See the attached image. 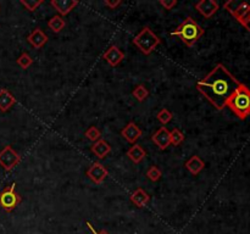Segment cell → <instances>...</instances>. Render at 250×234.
Here are the masks:
<instances>
[{
    "label": "cell",
    "instance_id": "cell-1",
    "mask_svg": "<svg viewBox=\"0 0 250 234\" xmlns=\"http://www.w3.org/2000/svg\"><path fill=\"white\" fill-rule=\"evenodd\" d=\"M240 82L222 65L218 64L203 80L197 83L198 92L217 110L226 107L231 95L239 87Z\"/></svg>",
    "mask_w": 250,
    "mask_h": 234
},
{
    "label": "cell",
    "instance_id": "cell-2",
    "mask_svg": "<svg viewBox=\"0 0 250 234\" xmlns=\"http://www.w3.org/2000/svg\"><path fill=\"white\" fill-rule=\"evenodd\" d=\"M226 106L233 111V114L239 118L245 120L250 115V89L245 84L240 83L235 92L231 95Z\"/></svg>",
    "mask_w": 250,
    "mask_h": 234
},
{
    "label": "cell",
    "instance_id": "cell-3",
    "mask_svg": "<svg viewBox=\"0 0 250 234\" xmlns=\"http://www.w3.org/2000/svg\"><path fill=\"white\" fill-rule=\"evenodd\" d=\"M171 35H176L185 45L193 47L204 35V30L192 17H187L173 32H171Z\"/></svg>",
    "mask_w": 250,
    "mask_h": 234
},
{
    "label": "cell",
    "instance_id": "cell-4",
    "mask_svg": "<svg viewBox=\"0 0 250 234\" xmlns=\"http://www.w3.org/2000/svg\"><path fill=\"white\" fill-rule=\"evenodd\" d=\"M160 43V38H159L153 31L150 30L148 26L143 27L142 31H140V32L135 35L134 39H133V44H134L144 55L151 54Z\"/></svg>",
    "mask_w": 250,
    "mask_h": 234
},
{
    "label": "cell",
    "instance_id": "cell-5",
    "mask_svg": "<svg viewBox=\"0 0 250 234\" xmlns=\"http://www.w3.org/2000/svg\"><path fill=\"white\" fill-rule=\"evenodd\" d=\"M21 201L22 199H21V195L16 192L15 183L5 187L0 192V206L6 212L14 211V209H16L21 204Z\"/></svg>",
    "mask_w": 250,
    "mask_h": 234
},
{
    "label": "cell",
    "instance_id": "cell-6",
    "mask_svg": "<svg viewBox=\"0 0 250 234\" xmlns=\"http://www.w3.org/2000/svg\"><path fill=\"white\" fill-rule=\"evenodd\" d=\"M223 8H225L239 23H242L243 21L250 15V4L247 3V1L230 0V1L225 3Z\"/></svg>",
    "mask_w": 250,
    "mask_h": 234
},
{
    "label": "cell",
    "instance_id": "cell-7",
    "mask_svg": "<svg viewBox=\"0 0 250 234\" xmlns=\"http://www.w3.org/2000/svg\"><path fill=\"white\" fill-rule=\"evenodd\" d=\"M21 161V156L10 147L4 148L0 151V166L3 167L5 171H11L15 166H17Z\"/></svg>",
    "mask_w": 250,
    "mask_h": 234
},
{
    "label": "cell",
    "instance_id": "cell-8",
    "mask_svg": "<svg viewBox=\"0 0 250 234\" xmlns=\"http://www.w3.org/2000/svg\"><path fill=\"white\" fill-rule=\"evenodd\" d=\"M108 174L109 172L106 169V167L99 161L94 162L87 171V176L95 184H101L105 181V178L108 177Z\"/></svg>",
    "mask_w": 250,
    "mask_h": 234
},
{
    "label": "cell",
    "instance_id": "cell-9",
    "mask_svg": "<svg viewBox=\"0 0 250 234\" xmlns=\"http://www.w3.org/2000/svg\"><path fill=\"white\" fill-rule=\"evenodd\" d=\"M195 9L199 11L200 15H203L205 18H210L217 13L218 4L215 0H200L199 3L195 4Z\"/></svg>",
    "mask_w": 250,
    "mask_h": 234
},
{
    "label": "cell",
    "instance_id": "cell-10",
    "mask_svg": "<svg viewBox=\"0 0 250 234\" xmlns=\"http://www.w3.org/2000/svg\"><path fill=\"white\" fill-rule=\"evenodd\" d=\"M170 137V131L166 127H160L153 135H151V140L154 142V144L158 145L159 149L165 150L171 145Z\"/></svg>",
    "mask_w": 250,
    "mask_h": 234
},
{
    "label": "cell",
    "instance_id": "cell-11",
    "mask_svg": "<svg viewBox=\"0 0 250 234\" xmlns=\"http://www.w3.org/2000/svg\"><path fill=\"white\" fill-rule=\"evenodd\" d=\"M103 57L109 65L115 67V66L120 65V64L122 63V60L125 59V54L121 51L120 48L116 47V45H113V47H110L105 52H104Z\"/></svg>",
    "mask_w": 250,
    "mask_h": 234
},
{
    "label": "cell",
    "instance_id": "cell-12",
    "mask_svg": "<svg viewBox=\"0 0 250 234\" xmlns=\"http://www.w3.org/2000/svg\"><path fill=\"white\" fill-rule=\"evenodd\" d=\"M121 135H122L128 143L135 144V142H137L140 138V135H142V131H140V128L138 127L134 122H130L125 126V128H123L122 131H121Z\"/></svg>",
    "mask_w": 250,
    "mask_h": 234
},
{
    "label": "cell",
    "instance_id": "cell-13",
    "mask_svg": "<svg viewBox=\"0 0 250 234\" xmlns=\"http://www.w3.org/2000/svg\"><path fill=\"white\" fill-rule=\"evenodd\" d=\"M77 5V0H51V6L60 14V16L70 14Z\"/></svg>",
    "mask_w": 250,
    "mask_h": 234
},
{
    "label": "cell",
    "instance_id": "cell-14",
    "mask_svg": "<svg viewBox=\"0 0 250 234\" xmlns=\"http://www.w3.org/2000/svg\"><path fill=\"white\" fill-rule=\"evenodd\" d=\"M27 40L33 48H35V49H40V48H43L45 44H47L48 35L45 34L40 28H35V30H33L32 33L28 35Z\"/></svg>",
    "mask_w": 250,
    "mask_h": 234
},
{
    "label": "cell",
    "instance_id": "cell-15",
    "mask_svg": "<svg viewBox=\"0 0 250 234\" xmlns=\"http://www.w3.org/2000/svg\"><path fill=\"white\" fill-rule=\"evenodd\" d=\"M90 151H92L98 159H104V157L111 151V147L106 140L99 139L90 147Z\"/></svg>",
    "mask_w": 250,
    "mask_h": 234
},
{
    "label": "cell",
    "instance_id": "cell-16",
    "mask_svg": "<svg viewBox=\"0 0 250 234\" xmlns=\"http://www.w3.org/2000/svg\"><path fill=\"white\" fill-rule=\"evenodd\" d=\"M184 166L185 168L193 174V176H197V174H199L200 172L204 169V167H205V162L200 159L198 155H194V156H192L187 162H185Z\"/></svg>",
    "mask_w": 250,
    "mask_h": 234
},
{
    "label": "cell",
    "instance_id": "cell-17",
    "mask_svg": "<svg viewBox=\"0 0 250 234\" xmlns=\"http://www.w3.org/2000/svg\"><path fill=\"white\" fill-rule=\"evenodd\" d=\"M130 199L137 207H144L147 206L148 202L150 201V195L148 194L144 189L138 188V189H135L134 193L131 195Z\"/></svg>",
    "mask_w": 250,
    "mask_h": 234
},
{
    "label": "cell",
    "instance_id": "cell-18",
    "mask_svg": "<svg viewBox=\"0 0 250 234\" xmlns=\"http://www.w3.org/2000/svg\"><path fill=\"white\" fill-rule=\"evenodd\" d=\"M14 104H16V98L8 89H0V111L6 112Z\"/></svg>",
    "mask_w": 250,
    "mask_h": 234
},
{
    "label": "cell",
    "instance_id": "cell-19",
    "mask_svg": "<svg viewBox=\"0 0 250 234\" xmlns=\"http://www.w3.org/2000/svg\"><path fill=\"white\" fill-rule=\"evenodd\" d=\"M127 156L132 162L139 164V162H142L143 160H144V157L147 156V152L143 149L142 145L133 144V147H131L130 149L127 150Z\"/></svg>",
    "mask_w": 250,
    "mask_h": 234
},
{
    "label": "cell",
    "instance_id": "cell-20",
    "mask_svg": "<svg viewBox=\"0 0 250 234\" xmlns=\"http://www.w3.org/2000/svg\"><path fill=\"white\" fill-rule=\"evenodd\" d=\"M48 26H49V28L53 31L54 33H60L61 31L65 28L66 22H65V20L63 18V16L55 15L50 18L49 22H48Z\"/></svg>",
    "mask_w": 250,
    "mask_h": 234
},
{
    "label": "cell",
    "instance_id": "cell-21",
    "mask_svg": "<svg viewBox=\"0 0 250 234\" xmlns=\"http://www.w3.org/2000/svg\"><path fill=\"white\" fill-rule=\"evenodd\" d=\"M132 94H133V97L138 100V101L142 102V101H144L148 97H149V90H148L143 84H138L137 87L133 89Z\"/></svg>",
    "mask_w": 250,
    "mask_h": 234
},
{
    "label": "cell",
    "instance_id": "cell-22",
    "mask_svg": "<svg viewBox=\"0 0 250 234\" xmlns=\"http://www.w3.org/2000/svg\"><path fill=\"white\" fill-rule=\"evenodd\" d=\"M16 63H17V65L20 66L22 70H27L28 67H31V66L33 65V59L30 56V54H27V52H22V54L18 56L17 60H16Z\"/></svg>",
    "mask_w": 250,
    "mask_h": 234
},
{
    "label": "cell",
    "instance_id": "cell-23",
    "mask_svg": "<svg viewBox=\"0 0 250 234\" xmlns=\"http://www.w3.org/2000/svg\"><path fill=\"white\" fill-rule=\"evenodd\" d=\"M170 135L171 144H172L173 147H178V145L182 144V143L184 142V134H183L178 128H175L173 131H171Z\"/></svg>",
    "mask_w": 250,
    "mask_h": 234
},
{
    "label": "cell",
    "instance_id": "cell-24",
    "mask_svg": "<svg viewBox=\"0 0 250 234\" xmlns=\"http://www.w3.org/2000/svg\"><path fill=\"white\" fill-rule=\"evenodd\" d=\"M84 135L90 140V142H93V143H95V142H98L99 139H101V132H100V131L98 130L95 126H90V127L85 131Z\"/></svg>",
    "mask_w": 250,
    "mask_h": 234
},
{
    "label": "cell",
    "instance_id": "cell-25",
    "mask_svg": "<svg viewBox=\"0 0 250 234\" xmlns=\"http://www.w3.org/2000/svg\"><path fill=\"white\" fill-rule=\"evenodd\" d=\"M173 115L171 114L170 111H168L167 109H163L160 110V111L158 112V115H156V118H158L159 122L161 123V125H167L168 122H171V120H172Z\"/></svg>",
    "mask_w": 250,
    "mask_h": 234
},
{
    "label": "cell",
    "instance_id": "cell-26",
    "mask_svg": "<svg viewBox=\"0 0 250 234\" xmlns=\"http://www.w3.org/2000/svg\"><path fill=\"white\" fill-rule=\"evenodd\" d=\"M161 176H163V174H161L160 168H159L158 166H151L147 171V177L149 178L151 182H158L161 178Z\"/></svg>",
    "mask_w": 250,
    "mask_h": 234
},
{
    "label": "cell",
    "instance_id": "cell-27",
    "mask_svg": "<svg viewBox=\"0 0 250 234\" xmlns=\"http://www.w3.org/2000/svg\"><path fill=\"white\" fill-rule=\"evenodd\" d=\"M43 3H44L43 0H27V1H26V0H22V1H21V4H22L28 11H31V13L37 10Z\"/></svg>",
    "mask_w": 250,
    "mask_h": 234
},
{
    "label": "cell",
    "instance_id": "cell-28",
    "mask_svg": "<svg viewBox=\"0 0 250 234\" xmlns=\"http://www.w3.org/2000/svg\"><path fill=\"white\" fill-rule=\"evenodd\" d=\"M177 4V0H160V5H163L166 10H172Z\"/></svg>",
    "mask_w": 250,
    "mask_h": 234
},
{
    "label": "cell",
    "instance_id": "cell-29",
    "mask_svg": "<svg viewBox=\"0 0 250 234\" xmlns=\"http://www.w3.org/2000/svg\"><path fill=\"white\" fill-rule=\"evenodd\" d=\"M120 4H121V0H115V1H114V0H105V1H104V5L108 6V8L110 9L117 8Z\"/></svg>",
    "mask_w": 250,
    "mask_h": 234
},
{
    "label": "cell",
    "instance_id": "cell-30",
    "mask_svg": "<svg viewBox=\"0 0 250 234\" xmlns=\"http://www.w3.org/2000/svg\"><path fill=\"white\" fill-rule=\"evenodd\" d=\"M85 224H87V227H88V228H89V231L92 232L93 234H109L106 231H101V232H100V233H98V232L95 231V228H94V227H93V224L90 223V222H85Z\"/></svg>",
    "mask_w": 250,
    "mask_h": 234
},
{
    "label": "cell",
    "instance_id": "cell-31",
    "mask_svg": "<svg viewBox=\"0 0 250 234\" xmlns=\"http://www.w3.org/2000/svg\"><path fill=\"white\" fill-rule=\"evenodd\" d=\"M240 25H242V26H243V27H244V28H245V30H247V31H248V32H250V15H249V16H248V17H247V18H245V20H244V21H243V22H242V23H240Z\"/></svg>",
    "mask_w": 250,
    "mask_h": 234
},
{
    "label": "cell",
    "instance_id": "cell-32",
    "mask_svg": "<svg viewBox=\"0 0 250 234\" xmlns=\"http://www.w3.org/2000/svg\"><path fill=\"white\" fill-rule=\"evenodd\" d=\"M249 4H250V3H249Z\"/></svg>",
    "mask_w": 250,
    "mask_h": 234
}]
</instances>
